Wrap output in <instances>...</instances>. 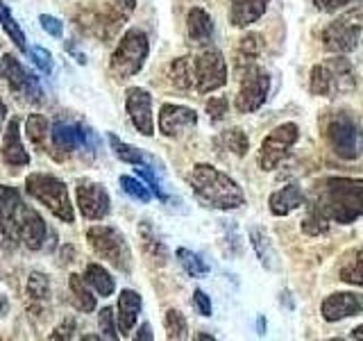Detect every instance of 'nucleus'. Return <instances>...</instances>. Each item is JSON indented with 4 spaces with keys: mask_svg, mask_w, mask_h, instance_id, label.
Here are the masks:
<instances>
[{
    "mask_svg": "<svg viewBox=\"0 0 363 341\" xmlns=\"http://www.w3.org/2000/svg\"><path fill=\"white\" fill-rule=\"evenodd\" d=\"M0 28L5 30V34L7 37L14 41V45L21 50V53H28V39H26V32L21 30V26H18V21L11 16V11H9V7L0 0Z\"/></svg>",
    "mask_w": 363,
    "mask_h": 341,
    "instance_id": "obj_33",
    "label": "nucleus"
},
{
    "mask_svg": "<svg viewBox=\"0 0 363 341\" xmlns=\"http://www.w3.org/2000/svg\"><path fill=\"white\" fill-rule=\"evenodd\" d=\"M264 330H266V321L264 318H259V335H264Z\"/></svg>",
    "mask_w": 363,
    "mask_h": 341,
    "instance_id": "obj_54",
    "label": "nucleus"
},
{
    "mask_svg": "<svg viewBox=\"0 0 363 341\" xmlns=\"http://www.w3.org/2000/svg\"><path fill=\"white\" fill-rule=\"evenodd\" d=\"M220 141H223V146L227 148V151H232V153L238 155V157H245L247 151H250V139H247V134H245L243 130H238V128L225 130L223 136H220Z\"/></svg>",
    "mask_w": 363,
    "mask_h": 341,
    "instance_id": "obj_40",
    "label": "nucleus"
},
{
    "mask_svg": "<svg viewBox=\"0 0 363 341\" xmlns=\"http://www.w3.org/2000/svg\"><path fill=\"white\" fill-rule=\"evenodd\" d=\"M136 341H152L155 339V335H152V328H150V323H143L139 330H136V337H134Z\"/></svg>",
    "mask_w": 363,
    "mask_h": 341,
    "instance_id": "obj_50",
    "label": "nucleus"
},
{
    "mask_svg": "<svg viewBox=\"0 0 363 341\" xmlns=\"http://www.w3.org/2000/svg\"><path fill=\"white\" fill-rule=\"evenodd\" d=\"M23 198L14 187L0 185V248L14 250L18 246V214L23 210Z\"/></svg>",
    "mask_w": 363,
    "mask_h": 341,
    "instance_id": "obj_11",
    "label": "nucleus"
},
{
    "mask_svg": "<svg viewBox=\"0 0 363 341\" xmlns=\"http://www.w3.org/2000/svg\"><path fill=\"white\" fill-rule=\"evenodd\" d=\"M50 141L55 151L64 155L75 153L79 148H86L89 141H94V134L89 128L79 123H66V121H55L50 128Z\"/></svg>",
    "mask_w": 363,
    "mask_h": 341,
    "instance_id": "obj_17",
    "label": "nucleus"
},
{
    "mask_svg": "<svg viewBox=\"0 0 363 341\" xmlns=\"http://www.w3.org/2000/svg\"><path fill=\"white\" fill-rule=\"evenodd\" d=\"M168 77H170V85L186 91L193 89V57H177L168 64Z\"/></svg>",
    "mask_w": 363,
    "mask_h": 341,
    "instance_id": "obj_30",
    "label": "nucleus"
},
{
    "mask_svg": "<svg viewBox=\"0 0 363 341\" xmlns=\"http://www.w3.org/2000/svg\"><path fill=\"white\" fill-rule=\"evenodd\" d=\"M86 284L91 289H94L98 296H102V298H107V296H111L113 291H116V282H113L111 273L102 266V264H89L84 269V276Z\"/></svg>",
    "mask_w": 363,
    "mask_h": 341,
    "instance_id": "obj_28",
    "label": "nucleus"
},
{
    "mask_svg": "<svg viewBox=\"0 0 363 341\" xmlns=\"http://www.w3.org/2000/svg\"><path fill=\"white\" fill-rule=\"evenodd\" d=\"M193 303H196L198 312H200L202 316H211V312H213V307H211V298H209V296L204 293L202 289H196V291H193Z\"/></svg>",
    "mask_w": 363,
    "mask_h": 341,
    "instance_id": "obj_47",
    "label": "nucleus"
},
{
    "mask_svg": "<svg viewBox=\"0 0 363 341\" xmlns=\"http://www.w3.org/2000/svg\"><path fill=\"white\" fill-rule=\"evenodd\" d=\"M98 328H100V339H118V325H116V314L111 307H102L98 312Z\"/></svg>",
    "mask_w": 363,
    "mask_h": 341,
    "instance_id": "obj_42",
    "label": "nucleus"
},
{
    "mask_svg": "<svg viewBox=\"0 0 363 341\" xmlns=\"http://www.w3.org/2000/svg\"><path fill=\"white\" fill-rule=\"evenodd\" d=\"M340 280L347 284H354V287H363V248H359L343 264V269H340Z\"/></svg>",
    "mask_w": 363,
    "mask_h": 341,
    "instance_id": "obj_37",
    "label": "nucleus"
},
{
    "mask_svg": "<svg viewBox=\"0 0 363 341\" xmlns=\"http://www.w3.org/2000/svg\"><path fill=\"white\" fill-rule=\"evenodd\" d=\"M7 312V298L3 293H0V318H3V314Z\"/></svg>",
    "mask_w": 363,
    "mask_h": 341,
    "instance_id": "obj_52",
    "label": "nucleus"
},
{
    "mask_svg": "<svg viewBox=\"0 0 363 341\" xmlns=\"http://www.w3.org/2000/svg\"><path fill=\"white\" fill-rule=\"evenodd\" d=\"M352 3V0H313V5L320 9V11H327V14H332V11H338L343 9Z\"/></svg>",
    "mask_w": 363,
    "mask_h": 341,
    "instance_id": "obj_48",
    "label": "nucleus"
},
{
    "mask_svg": "<svg viewBox=\"0 0 363 341\" xmlns=\"http://www.w3.org/2000/svg\"><path fill=\"white\" fill-rule=\"evenodd\" d=\"M270 75L259 66H250L241 77V89L236 94V109L241 114L257 112L268 100Z\"/></svg>",
    "mask_w": 363,
    "mask_h": 341,
    "instance_id": "obj_10",
    "label": "nucleus"
},
{
    "mask_svg": "<svg viewBox=\"0 0 363 341\" xmlns=\"http://www.w3.org/2000/svg\"><path fill=\"white\" fill-rule=\"evenodd\" d=\"M359 312H363V296L352 291H336L332 296H327L320 305V314L327 323L343 321V318H350Z\"/></svg>",
    "mask_w": 363,
    "mask_h": 341,
    "instance_id": "obj_19",
    "label": "nucleus"
},
{
    "mask_svg": "<svg viewBox=\"0 0 363 341\" xmlns=\"http://www.w3.org/2000/svg\"><path fill=\"white\" fill-rule=\"evenodd\" d=\"M270 0H230V23L234 28H247L266 14Z\"/></svg>",
    "mask_w": 363,
    "mask_h": 341,
    "instance_id": "obj_24",
    "label": "nucleus"
},
{
    "mask_svg": "<svg viewBox=\"0 0 363 341\" xmlns=\"http://www.w3.org/2000/svg\"><path fill=\"white\" fill-rule=\"evenodd\" d=\"M343 77H352L350 64L343 60L332 62V64H315L311 68L309 89L313 96H332L345 89Z\"/></svg>",
    "mask_w": 363,
    "mask_h": 341,
    "instance_id": "obj_14",
    "label": "nucleus"
},
{
    "mask_svg": "<svg viewBox=\"0 0 363 341\" xmlns=\"http://www.w3.org/2000/svg\"><path fill=\"white\" fill-rule=\"evenodd\" d=\"M250 242H252V248H255L259 261L264 264V269H272V244H270L266 230H261V227H250Z\"/></svg>",
    "mask_w": 363,
    "mask_h": 341,
    "instance_id": "obj_36",
    "label": "nucleus"
},
{
    "mask_svg": "<svg viewBox=\"0 0 363 341\" xmlns=\"http://www.w3.org/2000/svg\"><path fill=\"white\" fill-rule=\"evenodd\" d=\"M121 189L128 193L130 198L139 200V202H150L152 200V191L147 189V185L141 178H134V175H121Z\"/></svg>",
    "mask_w": 363,
    "mask_h": 341,
    "instance_id": "obj_38",
    "label": "nucleus"
},
{
    "mask_svg": "<svg viewBox=\"0 0 363 341\" xmlns=\"http://www.w3.org/2000/svg\"><path fill=\"white\" fill-rule=\"evenodd\" d=\"M186 34L191 43L204 45L213 39V18L209 16L207 9L202 7H191L186 14Z\"/></svg>",
    "mask_w": 363,
    "mask_h": 341,
    "instance_id": "obj_26",
    "label": "nucleus"
},
{
    "mask_svg": "<svg viewBox=\"0 0 363 341\" xmlns=\"http://www.w3.org/2000/svg\"><path fill=\"white\" fill-rule=\"evenodd\" d=\"M352 339H363V325H359V328L352 330Z\"/></svg>",
    "mask_w": 363,
    "mask_h": 341,
    "instance_id": "obj_53",
    "label": "nucleus"
},
{
    "mask_svg": "<svg viewBox=\"0 0 363 341\" xmlns=\"http://www.w3.org/2000/svg\"><path fill=\"white\" fill-rule=\"evenodd\" d=\"M186 180L196 198L209 210L230 212L245 205V193L238 182L211 164H196Z\"/></svg>",
    "mask_w": 363,
    "mask_h": 341,
    "instance_id": "obj_2",
    "label": "nucleus"
},
{
    "mask_svg": "<svg viewBox=\"0 0 363 341\" xmlns=\"http://www.w3.org/2000/svg\"><path fill=\"white\" fill-rule=\"evenodd\" d=\"M68 289H71V296H73V303L79 312H94L96 310V296L91 293L89 284L82 276H77V273H73L71 278H68Z\"/></svg>",
    "mask_w": 363,
    "mask_h": 341,
    "instance_id": "obj_29",
    "label": "nucleus"
},
{
    "mask_svg": "<svg viewBox=\"0 0 363 341\" xmlns=\"http://www.w3.org/2000/svg\"><path fill=\"white\" fill-rule=\"evenodd\" d=\"M134 5H136V0H111L109 7L105 9V14H102L96 23L100 37H105V39L113 37L123 23L130 18V14L134 11Z\"/></svg>",
    "mask_w": 363,
    "mask_h": 341,
    "instance_id": "obj_22",
    "label": "nucleus"
},
{
    "mask_svg": "<svg viewBox=\"0 0 363 341\" xmlns=\"http://www.w3.org/2000/svg\"><path fill=\"white\" fill-rule=\"evenodd\" d=\"M139 237H141V242H143V250H145V253L150 255L155 261H159V264H164V261L168 259V250H166L164 242L157 237V232L152 230V225L147 223V221L141 223Z\"/></svg>",
    "mask_w": 363,
    "mask_h": 341,
    "instance_id": "obj_32",
    "label": "nucleus"
},
{
    "mask_svg": "<svg viewBox=\"0 0 363 341\" xmlns=\"http://www.w3.org/2000/svg\"><path fill=\"white\" fill-rule=\"evenodd\" d=\"M198 125V112L186 105H175V102H164L159 107V132L164 136H179Z\"/></svg>",
    "mask_w": 363,
    "mask_h": 341,
    "instance_id": "obj_18",
    "label": "nucleus"
},
{
    "mask_svg": "<svg viewBox=\"0 0 363 341\" xmlns=\"http://www.w3.org/2000/svg\"><path fill=\"white\" fill-rule=\"evenodd\" d=\"M75 200H77L79 214H82L86 221H102V219H107L111 212L109 193L105 187L98 185V182L79 180L75 187Z\"/></svg>",
    "mask_w": 363,
    "mask_h": 341,
    "instance_id": "obj_12",
    "label": "nucleus"
},
{
    "mask_svg": "<svg viewBox=\"0 0 363 341\" xmlns=\"http://www.w3.org/2000/svg\"><path fill=\"white\" fill-rule=\"evenodd\" d=\"M327 144L343 159H357L363 153V130L345 114H338L327 125Z\"/></svg>",
    "mask_w": 363,
    "mask_h": 341,
    "instance_id": "obj_7",
    "label": "nucleus"
},
{
    "mask_svg": "<svg viewBox=\"0 0 363 341\" xmlns=\"http://www.w3.org/2000/svg\"><path fill=\"white\" fill-rule=\"evenodd\" d=\"M39 23H41V28L50 34V37H55V39H60L62 34H64V26H62V21L60 18H55V16H50V14H41L39 16Z\"/></svg>",
    "mask_w": 363,
    "mask_h": 341,
    "instance_id": "obj_46",
    "label": "nucleus"
},
{
    "mask_svg": "<svg viewBox=\"0 0 363 341\" xmlns=\"http://www.w3.org/2000/svg\"><path fill=\"white\" fill-rule=\"evenodd\" d=\"M28 55H30V60L37 64L39 71L48 73V75L52 73L55 62H52V55L45 50V48H41V45H32V48H28Z\"/></svg>",
    "mask_w": 363,
    "mask_h": 341,
    "instance_id": "obj_44",
    "label": "nucleus"
},
{
    "mask_svg": "<svg viewBox=\"0 0 363 341\" xmlns=\"http://www.w3.org/2000/svg\"><path fill=\"white\" fill-rule=\"evenodd\" d=\"M26 134L30 144L37 148V151H48V119L41 117V114H30L28 121H26Z\"/></svg>",
    "mask_w": 363,
    "mask_h": 341,
    "instance_id": "obj_31",
    "label": "nucleus"
},
{
    "mask_svg": "<svg viewBox=\"0 0 363 341\" xmlns=\"http://www.w3.org/2000/svg\"><path fill=\"white\" fill-rule=\"evenodd\" d=\"M311 207L327 221L350 225L363 216V180L359 178H327L315 187Z\"/></svg>",
    "mask_w": 363,
    "mask_h": 341,
    "instance_id": "obj_1",
    "label": "nucleus"
},
{
    "mask_svg": "<svg viewBox=\"0 0 363 341\" xmlns=\"http://www.w3.org/2000/svg\"><path fill=\"white\" fill-rule=\"evenodd\" d=\"M73 332H75V321H73V318H68V321H64L62 325H57L52 330L50 339H73L75 337Z\"/></svg>",
    "mask_w": 363,
    "mask_h": 341,
    "instance_id": "obj_49",
    "label": "nucleus"
},
{
    "mask_svg": "<svg viewBox=\"0 0 363 341\" xmlns=\"http://www.w3.org/2000/svg\"><path fill=\"white\" fill-rule=\"evenodd\" d=\"M16 234H18V246L28 248V250H41L45 239H48V225H45L43 216L30 207L26 202L18 214V225H16Z\"/></svg>",
    "mask_w": 363,
    "mask_h": 341,
    "instance_id": "obj_16",
    "label": "nucleus"
},
{
    "mask_svg": "<svg viewBox=\"0 0 363 341\" xmlns=\"http://www.w3.org/2000/svg\"><path fill=\"white\" fill-rule=\"evenodd\" d=\"M164 328L168 332V339H186L189 337V323L184 314L179 310H168L164 316Z\"/></svg>",
    "mask_w": 363,
    "mask_h": 341,
    "instance_id": "obj_41",
    "label": "nucleus"
},
{
    "mask_svg": "<svg viewBox=\"0 0 363 341\" xmlns=\"http://www.w3.org/2000/svg\"><path fill=\"white\" fill-rule=\"evenodd\" d=\"M136 178H141V180L145 182L147 189L152 191V196H157L159 200H168V196L164 193V189L159 187V180L155 178V173H152L150 166H147V164H139V166H136Z\"/></svg>",
    "mask_w": 363,
    "mask_h": 341,
    "instance_id": "obj_43",
    "label": "nucleus"
},
{
    "mask_svg": "<svg viewBox=\"0 0 363 341\" xmlns=\"http://www.w3.org/2000/svg\"><path fill=\"white\" fill-rule=\"evenodd\" d=\"M125 112L132 125L143 136L155 134V117H152V96L143 87H130L125 94Z\"/></svg>",
    "mask_w": 363,
    "mask_h": 341,
    "instance_id": "obj_15",
    "label": "nucleus"
},
{
    "mask_svg": "<svg viewBox=\"0 0 363 341\" xmlns=\"http://www.w3.org/2000/svg\"><path fill=\"white\" fill-rule=\"evenodd\" d=\"M26 296H28V307L32 310V314L43 316L50 310V280L45 278L41 271H32L28 276Z\"/></svg>",
    "mask_w": 363,
    "mask_h": 341,
    "instance_id": "obj_23",
    "label": "nucleus"
},
{
    "mask_svg": "<svg viewBox=\"0 0 363 341\" xmlns=\"http://www.w3.org/2000/svg\"><path fill=\"white\" fill-rule=\"evenodd\" d=\"M300 139V128L295 123H281L272 130L259 148V166L261 170H272L277 168L286 155L291 153V148L295 141Z\"/></svg>",
    "mask_w": 363,
    "mask_h": 341,
    "instance_id": "obj_8",
    "label": "nucleus"
},
{
    "mask_svg": "<svg viewBox=\"0 0 363 341\" xmlns=\"http://www.w3.org/2000/svg\"><path fill=\"white\" fill-rule=\"evenodd\" d=\"M327 230H329V221L315 207H311V205H309V207H306L304 219H302V232L306 237H320Z\"/></svg>",
    "mask_w": 363,
    "mask_h": 341,
    "instance_id": "obj_39",
    "label": "nucleus"
},
{
    "mask_svg": "<svg viewBox=\"0 0 363 341\" xmlns=\"http://www.w3.org/2000/svg\"><path fill=\"white\" fill-rule=\"evenodd\" d=\"M175 257H177V261L182 264V269H184L191 278H202V276H207V273H209L207 261H204L198 253L189 250V248H177Z\"/></svg>",
    "mask_w": 363,
    "mask_h": 341,
    "instance_id": "obj_35",
    "label": "nucleus"
},
{
    "mask_svg": "<svg viewBox=\"0 0 363 341\" xmlns=\"http://www.w3.org/2000/svg\"><path fill=\"white\" fill-rule=\"evenodd\" d=\"M0 157L7 166H28L30 164V153L21 144V121L11 117L5 125L3 132V144H0Z\"/></svg>",
    "mask_w": 363,
    "mask_h": 341,
    "instance_id": "obj_20",
    "label": "nucleus"
},
{
    "mask_svg": "<svg viewBox=\"0 0 363 341\" xmlns=\"http://www.w3.org/2000/svg\"><path fill=\"white\" fill-rule=\"evenodd\" d=\"M141 307L143 301L141 296L136 293L134 289H123L118 293V305H116V325H118V335L121 337H128L136 321H139V314H141Z\"/></svg>",
    "mask_w": 363,
    "mask_h": 341,
    "instance_id": "obj_21",
    "label": "nucleus"
},
{
    "mask_svg": "<svg viewBox=\"0 0 363 341\" xmlns=\"http://www.w3.org/2000/svg\"><path fill=\"white\" fill-rule=\"evenodd\" d=\"M304 200H306V196H304L300 185H286V187H281V189L270 193L268 207H270L272 216H289L293 210L302 207Z\"/></svg>",
    "mask_w": 363,
    "mask_h": 341,
    "instance_id": "obj_25",
    "label": "nucleus"
},
{
    "mask_svg": "<svg viewBox=\"0 0 363 341\" xmlns=\"http://www.w3.org/2000/svg\"><path fill=\"white\" fill-rule=\"evenodd\" d=\"M147 55H150V41L141 28H130L123 34L116 50L111 53L109 73L116 80H130L139 75L145 66Z\"/></svg>",
    "mask_w": 363,
    "mask_h": 341,
    "instance_id": "obj_4",
    "label": "nucleus"
},
{
    "mask_svg": "<svg viewBox=\"0 0 363 341\" xmlns=\"http://www.w3.org/2000/svg\"><path fill=\"white\" fill-rule=\"evenodd\" d=\"M91 250L121 273L132 271V248L125 234L113 225H91L86 230Z\"/></svg>",
    "mask_w": 363,
    "mask_h": 341,
    "instance_id": "obj_5",
    "label": "nucleus"
},
{
    "mask_svg": "<svg viewBox=\"0 0 363 341\" xmlns=\"http://www.w3.org/2000/svg\"><path fill=\"white\" fill-rule=\"evenodd\" d=\"M193 82L198 94H211L227 85V62L220 50L207 48L193 57Z\"/></svg>",
    "mask_w": 363,
    "mask_h": 341,
    "instance_id": "obj_6",
    "label": "nucleus"
},
{
    "mask_svg": "<svg viewBox=\"0 0 363 341\" xmlns=\"http://www.w3.org/2000/svg\"><path fill=\"white\" fill-rule=\"evenodd\" d=\"M107 139H109V144H111V151H113V155H116L121 162H125V164H132V166H139V164H147L145 162V155L139 151V148H134V146H130V144H125V141H121L116 134H107Z\"/></svg>",
    "mask_w": 363,
    "mask_h": 341,
    "instance_id": "obj_34",
    "label": "nucleus"
},
{
    "mask_svg": "<svg viewBox=\"0 0 363 341\" xmlns=\"http://www.w3.org/2000/svg\"><path fill=\"white\" fill-rule=\"evenodd\" d=\"M26 191L30 198L39 200L55 219H60L62 223H75V212L71 205V196H68V187L57 175L30 173L26 178Z\"/></svg>",
    "mask_w": 363,
    "mask_h": 341,
    "instance_id": "obj_3",
    "label": "nucleus"
},
{
    "mask_svg": "<svg viewBox=\"0 0 363 341\" xmlns=\"http://www.w3.org/2000/svg\"><path fill=\"white\" fill-rule=\"evenodd\" d=\"M0 73H3V77L7 80L11 91H16L21 96H28V100H32V102L41 100L43 89L39 85V77L34 73H28L14 55L0 57Z\"/></svg>",
    "mask_w": 363,
    "mask_h": 341,
    "instance_id": "obj_13",
    "label": "nucleus"
},
{
    "mask_svg": "<svg viewBox=\"0 0 363 341\" xmlns=\"http://www.w3.org/2000/svg\"><path fill=\"white\" fill-rule=\"evenodd\" d=\"M361 34H363V18H359V14H350L343 18H336L332 26H327V30L323 32V45L327 53L345 55L357 48Z\"/></svg>",
    "mask_w": 363,
    "mask_h": 341,
    "instance_id": "obj_9",
    "label": "nucleus"
},
{
    "mask_svg": "<svg viewBox=\"0 0 363 341\" xmlns=\"http://www.w3.org/2000/svg\"><path fill=\"white\" fill-rule=\"evenodd\" d=\"M261 48H264V39L257 32H247L245 37L238 41L236 48V68L241 73H245L250 66H255V60L259 57Z\"/></svg>",
    "mask_w": 363,
    "mask_h": 341,
    "instance_id": "obj_27",
    "label": "nucleus"
},
{
    "mask_svg": "<svg viewBox=\"0 0 363 341\" xmlns=\"http://www.w3.org/2000/svg\"><path fill=\"white\" fill-rule=\"evenodd\" d=\"M227 109H230V102L225 96H213L207 100V114L211 121H223L227 117Z\"/></svg>",
    "mask_w": 363,
    "mask_h": 341,
    "instance_id": "obj_45",
    "label": "nucleus"
},
{
    "mask_svg": "<svg viewBox=\"0 0 363 341\" xmlns=\"http://www.w3.org/2000/svg\"><path fill=\"white\" fill-rule=\"evenodd\" d=\"M7 121V107H5V102L0 100V132H3V125Z\"/></svg>",
    "mask_w": 363,
    "mask_h": 341,
    "instance_id": "obj_51",
    "label": "nucleus"
}]
</instances>
